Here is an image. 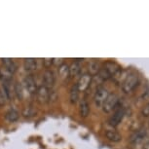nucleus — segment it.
Masks as SVG:
<instances>
[{
	"label": "nucleus",
	"mask_w": 149,
	"mask_h": 149,
	"mask_svg": "<svg viewBox=\"0 0 149 149\" xmlns=\"http://www.w3.org/2000/svg\"><path fill=\"white\" fill-rule=\"evenodd\" d=\"M0 79H1V75H0Z\"/></svg>",
	"instance_id": "30"
},
{
	"label": "nucleus",
	"mask_w": 149,
	"mask_h": 149,
	"mask_svg": "<svg viewBox=\"0 0 149 149\" xmlns=\"http://www.w3.org/2000/svg\"><path fill=\"white\" fill-rule=\"evenodd\" d=\"M58 76L61 77V80L67 81L70 78L69 74V65H67L66 63H63V65L58 67Z\"/></svg>",
	"instance_id": "16"
},
{
	"label": "nucleus",
	"mask_w": 149,
	"mask_h": 149,
	"mask_svg": "<svg viewBox=\"0 0 149 149\" xmlns=\"http://www.w3.org/2000/svg\"><path fill=\"white\" fill-rule=\"evenodd\" d=\"M49 94H50V90L46 88L43 85L38 86L37 91H36V100L38 103L40 104H45L49 102Z\"/></svg>",
	"instance_id": "5"
},
{
	"label": "nucleus",
	"mask_w": 149,
	"mask_h": 149,
	"mask_svg": "<svg viewBox=\"0 0 149 149\" xmlns=\"http://www.w3.org/2000/svg\"><path fill=\"white\" fill-rule=\"evenodd\" d=\"M81 72V64L78 61H73L69 65V74L70 77H76Z\"/></svg>",
	"instance_id": "18"
},
{
	"label": "nucleus",
	"mask_w": 149,
	"mask_h": 149,
	"mask_svg": "<svg viewBox=\"0 0 149 149\" xmlns=\"http://www.w3.org/2000/svg\"><path fill=\"white\" fill-rule=\"evenodd\" d=\"M142 98H143V100H149V90H147V91L143 94Z\"/></svg>",
	"instance_id": "28"
},
{
	"label": "nucleus",
	"mask_w": 149,
	"mask_h": 149,
	"mask_svg": "<svg viewBox=\"0 0 149 149\" xmlns=\"http://www.w3.org/2000/svg\"><path fill=\"white\" fill-rule=\"evenodd\" d=\"M24 89L26 90V92L29 93V95H35L38 86L34 79V77H33L32 75H27V76L24 78Z\"/></svg>",
	"instance_id": "6"
},
{
	"label": "nucleus",
	"mask_w": 149,
	"mask_h": 149,
	"mask_svg": "<svg viewBox=\"0 0 149 149\" xmlns=\"http://www.w3.org/2000/svg\"><path fill=\"white\" fill-rule=\"evenodd\" d=\"M124 116H125V109L122 107L116 109L113 115L109 118V124H110L112 127H117L122 122Z\"/></svg>",
	"instance_id": "9"
},
{
	"label": "nucleus",
	"mask_w": 149,
	"mask_h": 149,
	"mask_svg": "<svg viewBox=\"0 0 149 149\" xmlns=\"http://www.w3.org/2000/svg\"><path fill=\"white\" fill-rule=\"evenodd\" d=\"M53 65V58H43V66L46 69H50Z\"/></svg>",
	"instance_id": "25"
},
{
	"label": "nucleus",
	"mask_w": 149,
	"mask_h": 149,
	"mask_svg": "<svg viewBox=\"0 0 149 149\" xmlns=\"http://www.w3.org/2000/svg\"><path fill=\"white\" fill-rule=\"evenodd\" d=\"M147 136V130L142 127L139 129L136 132H134V133L131 136V139H130V141L133 143V144L136 145V144H139V143H141L144 139Z\"/></svg>",
	"instance_id": "8"
},
{
	"label": "nucleus",
	"mask_w": 149,
	"mask_h": 149,
	"mask_svg": "<svg viewBox=\"0 0 149 149\" xmlns=\"http://www.w3.org/2000/svg\"><path fill=\"white\" fill-rule=\"evenodd\" d=\"M24 68L26 72L32 73L37 68V61L33 58H27L24 60Z\"/></svg>",
	"instance_id": "12"
},
{
	"label": "nucleus",
	"mask_w": 149,
	"mask_h": 149,
	"mask_svg": "<svg viewBox=\"0 0 149 149\" xmlns=\"http://www.w3.org/2000/svg\"><path fill=\"white\" fill-rule=\"evenodd\" d=\"M58 95L57 91H55V90H50V94H49V102L50 103H55L58 100Z\"/></svg>",
	"instance_id": "22"
},
{
	"label": "nucleus",
	"mask_w": 149,
	"mask_h": 149,
	"mask_svg": "<svg viewBox=\"0 0 149 149\" xmlns=\"http://www.w3.org/2000/svg\"><path fill=\"white\" fill-rule=\"evenodd\" d=\"M100 69H102V67H100V63H98L97 61H91V63H89V74L91 75V76L97 75Z\"/></svg>",
	"instance_id": "19"
},
{
	"label": "nucleus",
	"mask_w": 149,
	"mask_h": 149,
	"mask_svg": "<svg viewBox=\"0 0 149 149\" xmlns=\"http://www.w3.org/2000/svg\"><path fill=\"white\" fill-rule=\"evenodd\" d=\"M109 95L108 90L104 88V87H98V88L95 90V95H94V102L95 105L97 106V108H102L103 103H104L105 100L107 98Z\"/></svg>",
	"instance_id": "2"
},
{
	"label": "nucleus",
	"mask_w": 149,
	"mask_h": 149,
	"mask_svg": "<svg viewBox=\"0 0 149 149\" xmlns=\"http://www.w3.org/2000/svg\"><path fill=\"white\" fill-rule=\"evenodd\" d=\"M14 94L16 95V97L19 100H22V97H24V86L21 83H15V85H14Z\"/></svg>",
	"instance_id": "21"
},
{
	"label": "nucleus",
	"mask_w": 149,
	"mask_h": 149,
	"mask_svg": "<svg viewBox=\"0 0 149 149\" xmlns=\"http://www.w3.org/2000/svg\"><path fill=\"white\" fill-rule=\"evenodd\" d=\"M42 82H43L42 85L45 86L49 90H52V88L55 86L56 83L55 73L51 69H46L43 72V75H42Z\"/></svg>",
	"instance_id": "4"
},
{
	"label": "nucleus",
	"mask_w": 149,
	"mask_h": 149,
	"mask_svg": "<svg viewBox=\"0 0 149 149\" xmlns=\"http://www.w3.org/2000/svg\"><path fill=\"white\" fill-rule=\"evenodd\" d=\"M142 149H149V141H147V142H145V143H144V145H143Z\"/></svg>",
	"instance_id": "29"
},
{
	"label": "nucleus",
	"mask_w": 149,
	"mask_h": 149,
	"mask_svg": "<svg viewBox=\"0 0 149 149\" xmlns=\"http://www.w3.org/2000/svg\"><path fill=\"white\" fill-rule=\"evenodd\" d=\"M137 84H139V76L134 73L129 74L127 77L125 78V80L123 81L122 84V90L124 93L129 94L132 93L134 89L136 88Z\"/></svg>",
	"instance_id": "1"
},
{
	"label": "nucleus",
	"mask_w": 149,
	"mask_h": 149,
	"mask_svg": "<svg viewBox=\"0 0 149 149\" xmlns=\"http://www.w3.org/2000/svg\"><path fill=\"white\" fill-rule=\"evenodd\" d=\"M63 58H53V65H56V66H58L60 67L61 65L63 64Z\"/></svg>",
	"instance_id": "26"
},
{
	"label": "nucleus",
	"mask_w": 149,
	"mask_h": 149,
	"mask_svg": "<svg viewBox=\"0 0 149 149\" xmlns=\"http://www.w3.org/2000/svg\"><path fill=\"white\" fill-rule=\"evenodd\" d=\"M79 113L82 118H87L90 114V104L85 98H82L79 102Z\"/></svg>",
	"instance_id": "13"
},
{
	"label": "nucleus",
	"mask_w": 149,
	"mask_h": 149,
	"mask_svg": "<svg viewBox=\"0 0 149 149\" xmlns=\"http://www.w3.org/2000/svg\"><path fill=\"white\" fill-rule=\"evenodd\" d=\"M79 94H80V92L77 88L76 84H75V85H73L71 87V89H70V91H69V100L72 104L77 103V102L79 100Z\"/></svg>",
	"instance_id": "17"
},
{
	"label": "nucleus",
	"mask_w": 149,
	"mask_h": 149,
	"mask_svg": "<svg viewBox=\"0 0 149 149\" xmlns=\"http://www.w3.org/2000/svg\"><path fill=\"white\" fill-rule=\"evenodd\" d=\"M36 114V109L33 107L32 105H26L22 108V115L26 118H30V117H33L34 115Z\"/></svg>",
	"instance_id": "20"
},
{
	"label": "nucleus",
	"mask_w": 149,
	"mask_h": 149,
	"mask_svg": "<svg viewBox=\"0 0 149 149\" xmlns=\"http://www.w3.org/2000/svg\"><path fill=\"white\" fill-rule=\"evenodd\" d=\"M105 136L108 140L112 142H119L122 140V136L116 131L113 130H107L105 132Z\"/></svg>",
	"instance_id": "15"
},
{
	"label": "nucleus",
	"mask_w": 149,
	"mask_h": 149,
	"mask_svg": "<svg viewBox=\"0 0 149 149\" xmlns=\"http://www.w3.org/2000/svg\"><path fill=\"white\" fill-rule=\"evenodd\" d=\"M118 102H119V97H118V95L116 94H109L102 107L103 112H105V113H110L114 109H116Z\"/></svg>",
	"instance_id": "3"
},
{
	"label": "nucleus",
	"mask_w": 149,
	"mask_h": 149,
	"mask_svg": "<svg viewBox=\"0 0 149 149\" xmlns=\"http://www.w3.org/2000/svg\"><path fill=\"white\" fill-rule=\"evenodd\" d=\"M0 61H1L2 64H3L4 68H6L8 71H10L12 74H14V73L18 70V65H17V63H15V61L12 60V58H0Z\"/></svg>",
	"instance_id": "11"
},
{
	"label": "nucleus",
	"mask_w": 149,
	"mask_h": 149,
	"mask_svg": "<svg viewBox=\"0 0 149 149\" xmlns=\"http://www.w3.org/2000/svg\"><path fill=\"white\" fill-rule=\"evenodd\" d=\"M97 76L100 78L102 81H106V80H108V79H110V75L108 74V72L106 71V70L104 68H102L100 70V72H98V74H97Z\"/></svg>",
	"instance_id": "23"
},
{
	"label": "nucleus",
	"mask_w": 149,
	"mask_h": 149,
	"mask_svg": "<svg viewBox=\"0 0 149 149\" xmlns=\"http://www.w3.org/2000/svg\"><path fill=\"white\" fill-rule=\"evenodd\" d=\"M103 68L108 72V74L110 75V77H115L117 74H119L121 72L120 66L118 65L117 63H113V61H106Z\"/></svg>",
	"instance_id": "10"
},
{
	"label": "nucleus",
	"mask_w": 149,
	"mask_h": 149,
	"mask_svg": "<svg viewBox=\"0 0 149 149\" xmlns=\"http://www.w3.org/2000/svg\"><path fill=\"white\" fill-rule=\"evenodd\" d=\"M8 102V98L5 95V93L3 92V90L0 87V106H3L6 104V102Z\"/></svg>",
	"instance_id": "24"
},
{
	"label": "nucleus",
	"mask_w": 149,
	"mask_h": 149,
	"mask_svg": "<svg viewBox=\"0 0 149 149\" xmlns=\"http://www.w3.org/2000/svg\"><path fill=\"white\" fill-rule=\"evenodd\" d=\"M19 112L15 108L9 109V110L6 112V114H5V119L10 123L16 122V121L19 120Z\"/></svg>",
	"instance_id": "14"
},
{
	"label": "nucleus",
	"mask_w": 149,
	"mask_h": 149,
	"mask_svg": "<svg viewBox=\"0 0 149 149\" xmlns=\"http://www.w3.org/2000/svg\"><path fill=\"white\" fill-rule=\"evenodd\" d=\"M92 78L93 77L89 74V73H85V74H83L82 76H80V78L78 79V82L76 84L79 92H85L90 88L91 83H92Z\"/></svg>",
	"instance_id": "7"
},
{
	"label": "nucleus",
	"mask_w": 149,
	"mask_h": 149,
	"mask_svg": "<svg viewBox=\"0 0 149 149\" xmlns=\"http://www.w3.org/2000/svg\"><path fill=\"white\" fill-rule=\"evenodd\" d=\"M141 114H142V116H144V117L149 116V103L146 104L144 107L141 109Z\"/></svg>",
	"instance_id": "27"
}]
</instances>
